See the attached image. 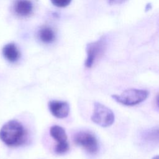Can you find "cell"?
Here are the masks:
<instances>
[{
	"label": "cell",
	"instance_id": "13",
	"mask_svg": "<svg viewBox=\"0 0 159 159\" xmlns=\"http://www.w3.org/2000/svg\"><path fill=\"white\" fill-rule=\"evenodd\" d=\"M128 0H109V3L111 5L113 4H121L124 3Z\"/></svg>",
	"mask_w": 159,
	"mask_h": 159
},
{
	"label": "cell",
	"instance_id": "1",
	"mask_svg": "<svg viewBox=\"0 0 159 159\" xmlns=\"http://www.w3.org/2000/svg\"><path fill=\"white\" fill-rule=\"evenodd\" d=\"M26 136L27 132L24 127L16 120L7 122L0 130V139L9 147L21 145L25 142Z\"/></svg>",
	"mask_w": 159,
	"mask_h": 159
},
{
	"label": "cell",
	"instance_id": "12",
	"mask_svg": "<svg viewBox=\"0 0 159 159\" xmlns=\"http://www.w3.org/2000/svg\"><path fill=\"white\" fill-rule=\"evenodd\" d=\"M52 3L58 7H64L69 5L71 0H50Z\"/></svg>",
	"mask_w": 159,
	"mask_h": 159
},
{
	"label": "cell",
	"instance_id": "10",
	"mask_svg": "<svg viewBox=\"0 0 159 159\" xmlns=\"http://www.w3.org/2000/svg\"><path fill=\"white\" fill-rule=\"evenodd\" d=\"M39 37L40 40L45 43H52L55 40V33L49 27H43L39 30Z\"/></svg>",
	"mask_w": 159,
	"mask_h": 159
},
{
	"label": "cell",
	"instance_id": "7",
	"mask_svg": "<svg viewBox=\"0 0 159 159\" xmlns=\"http://www.w3.org/2000/svg\"><path fill=\"white\" fill-rule=\"evenodd\" d=\"M15 12L22 17L30 15L33 11V4L29 0H16L14 4Z\"/></svg>",
	"mask_w": 159,
	"mask_h": 159
},
{
	"label": "cell",
	"instance_id": "9",
	"mask_svg": "<svg viewBox=\"0 0 159 159\" xmlns=\"http://www.w3.org/2000/svg\"><path fill=\"white\" fill-rule=\"evenodd\" d=\"M50 134L57 142V144L64 143L67 142V135L63 128L59 125H53L50 129Z\"/></svg>",
	"mask_w": 159,
	"mask_h": 159
},
{
	"label": "cell",
	"instance_id": "4",
	"mask_svg": "<svg viewBox=\"0 0 159 159\" xmlns=\"http://www.w3.org/2000/svg\"><path fill=\"white\" fill-rule=\"evenodd\" d=\"M74 142L83 147L90 154H95L98 150V143L96 137L88 132H79L73 137Z\"/></svg>",
	"mask_w": 159,
	"mask_h": 159
},
{
	"label": "cell",
	"instance_id": "3",
	"mask_svg": "<svg viewBox=\"0 0 159 159\" xmlns=\"http://www.w3.org/2000/svg\"><path fill=\"white\" fill-rule=\"evenodd\" d=\"M114 114L109 107L98 102L94 103V109L91 116L94 123L102 127H107L114 123Z\"/></svg>",
	"mask_w": 159,
	"mask_h": 159
},
{
	"label": "cell",
	"instance_id": "8",
	"mask_svg": "<svg viewBox=\"0 0 159 159\" xmlns=\"http://www.w3.org/2000/svg\"><path fill=\"white\" fill-rule=\"evenodd\" d=\"M2 52L4 57L11 63L16 62L20 57L19 50L17 46L13 43L6 44L3 47Z\"/></svg>",
	"mask_w": 159,
	"mask_h": 159
},
{
	"label": "cell",
	"instance_id": "14",
	"mask_svg": "<svg viewBox=\"0 0 159 159\" xmlns=\"http://www.w3.org/2000/svg\"><path fill=\"white\" fill-rule=\"evenodd\" d=\"M152 159H158V155H157V156L154 157Z\"/></svg>",
	"mask_w": 159,
	"mask_h": 159
},
{
	"label": "cell",
	"instance_id": "2",
	"mask_svg": "<svg viewBox=\"0 0 159 159\" xmlns=\"http://www.w3.org/2000/svg\"><path fill=\"white\" fill-rule=\"evenodd\" d=\"M148 96V91L145 89L130 88L120 94H113L112 98L117 102L128 106L137 105L145 101Z\"/></svg>",
	"mask_w": 159,
	"mask_h": 159
},
{
	"label": "cell",
	"instance_id": "11",
	"mask_svg": "<svg viewBox=\"0 0 159 159\" xmlns=\"http://www.w3.org/2000/svg\"><path fill=\"white\" fill-rule=\"evenodd\" d=\"M69 148H70L69 144L68 142H66L61 144H57L55 147L54 151L57 154L62 155L67 152L69 150Z\"/></svg>",
	"mask_w": 159,
	"mask_h": 159
},
{
	"label": "cell",
	"instance_id": "6",
	"mask_svg": "<svg viewBox=\"0 0 159 159\" xmlns=\"http://www.w3.org/2000/svg\"><path fill=\"white\" fill-rule=\"evenodd\" d=\"M104 42L102 40L91 43L87 45L86 52L87 58L85 61V66L87 68H91L96 58L99 56L104 48Z\"/></svg>",
	"mask_w": 159,
	"mask_h": 159
},
{
	"label": "cell",
	"instance_id": "5",
	"mask_svg": "<svg viewBox=\"0 0 159 159\" xmlns=\"http://www.w3.org/2000/svg\"><path fill=\"white\" fill-rule=\"evenodd\" d=\"M48 106L51 114L58 119L67 117L70 112V106L66 101L52 100L48 102Z\"/></svg>",
	"mask_w": 159,
	"mask_h": 159
}]
</instances>
